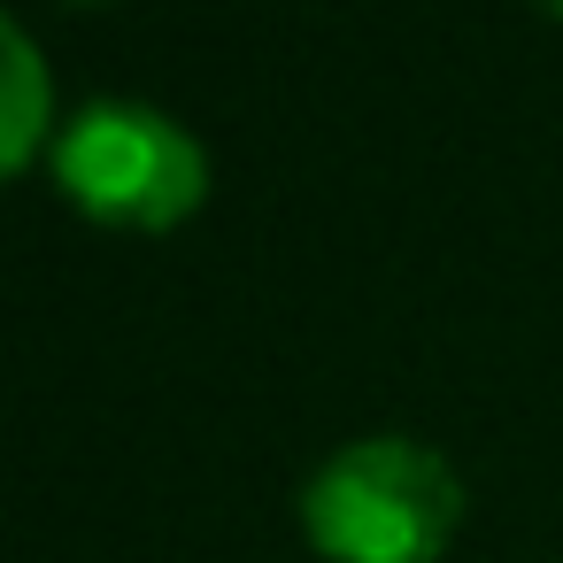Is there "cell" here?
I'll list each match as a JSON object with an SVG mask.
<instances>
[{"mask_svg": "<svg viewBox=\"0 0 563 563\" xmlns=\"http://www.w3.org/2000/svg\"><path fill=\"white\" fill-rule=\"evenodd\" d=\"M463 486L417 440H355L301 486V525L324 563H432L455 540Z\"/></svg>", "mask_w": 563, "mask_h": 563, "instance_id": "cell-1", "label": "cell"}, {"mask_svg": "<svg viewBox=\"0 0 563 563\" xmlns=\"http://www.w3.org/2000/svg\"><path fill=\"white\" fill-rule=\"evenodd\" d=\"M63 194L109 232H170L209 194L201 140L147 101H93L55 140Z\"/></svg>", "mask_w": 563, "mask_h": 563, "instance_id": "cell-2", "label": "cell"}, {"mask_svg": "<svg viewBox=\"0 0 563 563\" xmlns=\"http://www.w3.org/2000/svg\"><path fill=\"white\" fill-rule=\"evenodd\" d=\"M55 132V86L40 47L0 16V178H16Z\"/></svg>", "mask_w": 563, "mask_h": 563, "instance_id": "cell-3", "label": "cell"}, {"mask_svg": "<svg viewBox=\"0 0 563 563\" xmlns=\"http://www.w3.org/2000/svg\"><path fill=\"white\" fill-rule=\"evenodd\" d=\"M540 9H548V16H563V0H540Z\"/></svg>", "mask_w": 563, "mask_h": 563, "instance_id": "cell-4", "label": "cell"}]
</instances>
